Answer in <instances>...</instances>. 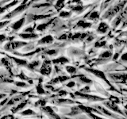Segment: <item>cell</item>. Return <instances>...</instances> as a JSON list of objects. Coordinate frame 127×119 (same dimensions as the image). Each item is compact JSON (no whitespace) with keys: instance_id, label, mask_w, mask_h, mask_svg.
Instances as JSON below:
<instances>
[{"instance_id":"cell-13","label":"cell","mask_w":127,"mask_h":119,"mask_svg":"<svg viewBox=\"0 0 127 119\" xmlns=\"http://www.w3.org/2000/svg\"><path fill=\"white\" fill-rule=\"evenodd\" d=\"M98 18V12L95 11V12H93V13L90 15V17H89L88 18H89V19H91V20H95V19H97Z\"/></svg>"},{"instance_id":"cell-2","label":"cell","mask_w":127,"mask_h":119,"mask_svg":"<svg viewBox=\"0 0 127 119\" xmlns=\"http://www.w3.org/2000/svg\"><path fill=\"white\" fill-rule=\"evenodd\" d=\"M26 45V43L24 42H21V41H17V42H13V43H10L8 44L7 45H6L5 49H17V48H19L21 47L22 45Z\"/></svg>"},{"instance_id":"cell-11","label":"cell","mask_w":127,"mask_h":119,"mask_svg":"<svg viewBox=\"0 0 127 119\" xmlns=\"http://www.w3.org/2000/svg\"><path fill=\"white\" fill-rule=\"evenodd\" d=\"M49 17V15H32L31 16V18L34 20V21H37V20H40V19H42V18H48Z\"/></svg>"},{"instance_id":"cell-20","label":"cell","mask_w":127,"mask_h":119,"mask_svg":"<svg viewBox=\"0 0 127 119\" xmlns=\"http://www.w3.org/2000/svg\"><path fill=\"white\" fill-rule=\"evenodd\" d=\"M4 96V95L3 94H0V98H2Z\"/></svg>"},{"instance_id":"cell-12","label":"cell","mask_w":127,"mask_h":119,"mask_svg":"<svg viewBox=\"0 0 127 119\" xmlns=\"http://www.w3.org/2000/svg\"><path fill=\"white\" fill-rule=\"evenodd\" d=\"M78 26L80 27H83V28H87V27H90L91 26V23L83 22V21H80L78 23Z\"/></svg>"},{"instance_id":"cell-14","label":"cell","mask_w":127,"mask_h":119,"mask_svg":"<svg viewBox=\"0 0 127 119\" xmlns=\"http://www.w3.org/2000/svg\"><path fill=\"white\" fill-rule=\"evenodd\" d=\"M66 68H67V71H68V72L69 73H74L75 72V67H71V66H67V67H66Z\"/></svg>"},{"instance_id":"cell-15","label":"cell","mask_w":127,"mask_h":119,"mask_svg":"<svg viewBox=\"0 0 127 119\" xmlns=\"http://www.w3.org/2000/svg\"><path fill=\"white\" fill-rule=\"evenodd\" d=\"M22 114H23V115H28V114H35V113L33 112V110H26V111H24V112H22Z\"/></svg>"},{"instance_id":"cell-1","label":"cell","mask_w":127,"mask_h":119,"mask_svg":"<svg viewBox=\"0 0 127 119\" xmlns=\"http://www.w3.org/2000/svg\"><path fill=\"white\" fill-rule=\"evenodd\" d=\"M25 9H26V5H22L21 6L18 7L17 9H15L14 11L10 12V13L8 14V15H6L5 17H4V18H12L14 17V16H15L16 14H18V13H20V12H22V10H24Z\"/></svg>"},{"instance_id":"cell-3","label":"cell","mask_w":127,"mask_h":119,"mask_svg":"<svg viewBox=\"0 0 127 119\" xmlns=\"http://www.w3.org/2000/svg\"><path fill=\"white\" fill-rule=\"evenodd\" d=\"M107 30H108V26H107L106 23L102 22L100 25H99L97 31L98 32V33H104L107 31Z\"/></svg>"},{"instance_id":"cell-18","label":"cell","mask_w":127,"mask_h":119,"mask_svg":"<svg viewBox=\"0 0 127 119\" xmlns=\"http://www.w3.org/2000/svg\"><path fill=\"white\" fill-rule=\"evenodd\" d=\"M64 1V0H59V1L57 2V6H61L62 4L64 3L63 2Z\"/></svg>"},{"instance_id":"cell-4","label":"cell","mask_w":127,"mask_h":119,"mask_svg":"<svg viewBox=\"0 0 127 119\" xmlns=\"http://www.w3.org/2000/svg\"><path fill=\"white\" fill-rule=\"evenodd\" d=\"M24 21H25V18H22V19H20V20H18V21L16 22L14 24V25L12 26V28H13V30H17L20 29V28L22 27V26L23 25Z\"/></svg>"},{"instance_id":"cell-7","label":"cell","mask_w":127,"mask_h":119,"mask_svg":"<svg viewBox=\"0 0 127 119\" xmlns=\"http://www.w3.org/2000/svg\"><path fill=\"white\" fill-rule=\"evenodd\" d=\"M20 37H22L23 39H33V38H36L37 37V35H36L34 33H23L20 35Z\"/></svg>"},{"instance_id":"cell-10","label":"cell","mask_w":127,"mask_h":119,"mask_svg":"<svg viewBox=\"0 0 127 119\" xmlns=\"http://www.w3.org/2000/svg\"><path fill=\"white\" fill-rule=\"evenodd\" d=\"M18 3V0H15V1H14L13 2H11V3H10V4H8L7 6H5L3 8H0V13H2L3 11H5L6 10H7V9H9V7H10V6H14L15 4H17Z\"/></svg>"},{"instance_id":"cell-17","label":"cell","mask_w":127,"mask_h":119,"mask_svg":"<svg viewBox=\"0 0 127 119\" xmlns=\"http://www.w3.org/2000/svg\"><path fill=\"white\" fill-rule=\"evenodd\" d=\"M8 23V22H1V23H0V29H1V28L2 27H3L4 26H5V25H6V24Z\"/></svg>"},{"instance_id":"cell-8","label":"cell","mask_w":127,"mask_h":119,"mask_svg":"<svg viewBox=\"0 0 127 119\" xmlns=\"http://www.w3.org/2000/svg\"><path fill=\"white\" fill-rule=\"evenodd\" d=\"M88 71H91V73L95 74V75H97V76H98L99 78L103 79H105V75H104V74H103V73L102 72V71H98V70H91V69H88Z\"/></svg>"},{"instance_id":"cell-19","label":"cell","mask_w":127,"mask_h":119,"mask_svg":"<svg viewBox=\"0 0 127 119\" xmlns=\"http://www.w3.org/2000/svg\"><path fill=\"white\" fill-rule=\"evenodd\" d=\"M68 84H69V85H67L68 87H72V86H74V83H73V82H71V83H69Z\"/></svg>"},{"instance_id":"cell-9","label":"cell","mask_w":127,"mask_h":119,"mask_svg":"<svg viewBox=\"0 0 127 119\" xmlns=\"http://www.w3.org/2000/svg\"><path fill=\"white\" fill-rule=\"evenodd\" d=\"M106 105L109 107L110 109H112L113 110H115V111H117V112H119L120 113V110H118V106L114 104V102H106Z\"/></svg>"},{"instance_id":"cell-5","label":"cell","mask_w":127,"mask_h":119,"mask_svg":"<svg viewBox=\"0 0 127 119\" xmlns=\"http://www.w3.org/2000/svg\"><path fill=\"white\" fill-rule=\"evenodd\" d=\"M41 71L43 74L45 75H49L51 72V67L49 64H47V63H44V66L41 68Z\"/></svg>"},{"instance_id":"cell-16","label":"cell","mask_w":127,"mask_h":119,"mask_svg":"<svg viewBox=\"0 0 127 119\" xmlns=\"http://www.w3.org/2000/svg\"><path fill=\"white\" fill-rule=\"evenodd\" d=\"M61 17H69V16H71V14L68 12H62V13H61Z\"/></svg>"},{"instance_id":"cell-6","label":"cell","mask_w":127,"mask_h":119,"mask_svg":"<svg viewBox=\"0 0 127 119\" xmlns=\"http://www.w3.org/2000/svg\"><path fill=\"white\" fill-rule=\"evenodd\" d=\"M53 37L49 35V36H46L45 37H43L41 41H39V44H49L53 41Z\"/></svg>"}]
</instances>
